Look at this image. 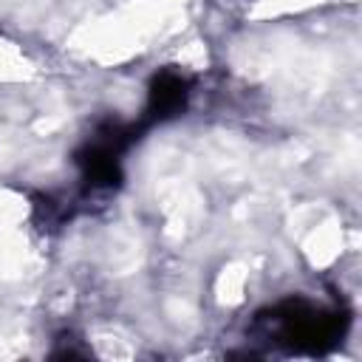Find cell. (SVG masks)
I'll return each instance as SVG.
<instances>
[{
  "label": "cell",
  "instance_id": "6da1fadb",
  "mask_svg": "<svg viewBox=\"0 0 362 362\" xmlns=\"http://www.w3.org/2000/svg\"><path fill=\"white\" fill-rule=\"evenodd\" d=\"M257 322L266 325V337L277 342H291L297 348L300 345L320 348L325 339H337L342 334L337 311L314 308L305 300H286L277 308H272L269 317H260Z\"/></svg>",
  "mask_w": 362,
  "mask_h": 362
},
{
  "label": "cell",
  "instance_id": "7a4b0ae2",
  "mask_svg": "<svg viewBox=\"0 0 362 362\" xmlns=\"http://www.w3.org/2000/svg\"><path fill=\"white\" fill-rule=\"evenodd\" d=\"M187 99H189V82L181 74H175V71L158 74L147 93L144 124H156V122H167V119L178 116L187 107Z\"/></svg>",
  "mask_w": 362,
  "mask_h": 362
}]
</instances>
